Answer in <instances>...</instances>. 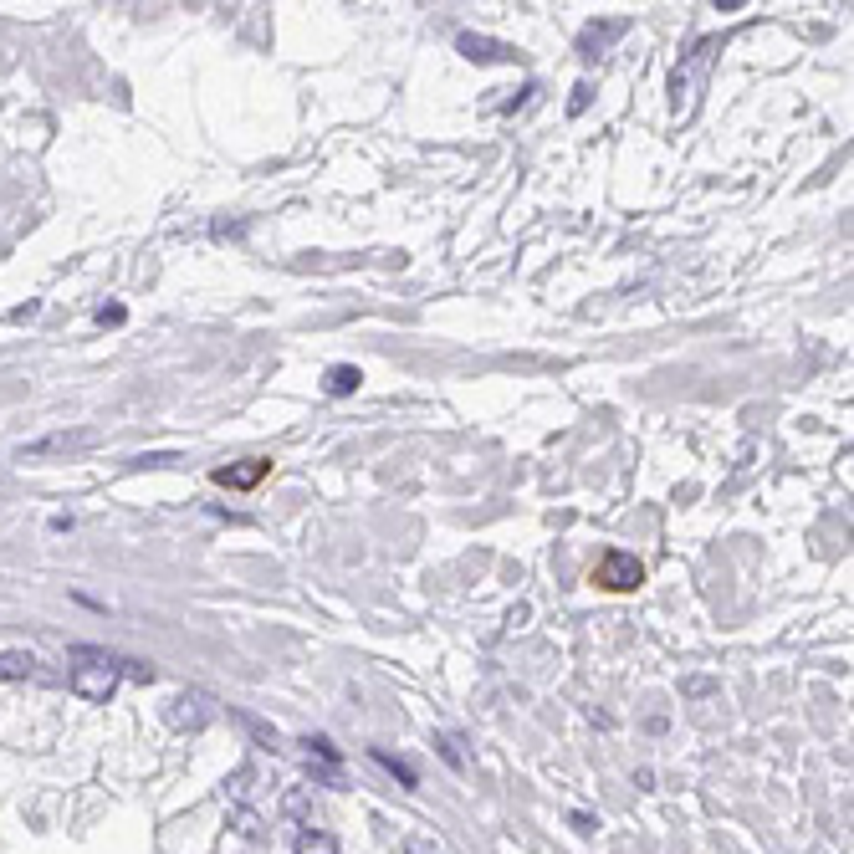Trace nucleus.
Returning a JSON list of instances; mask_svg holds the SVG:
<instances>
[{"instance_id":"obj_17","label":"nucleus","mask_w":854,"mask_h":854,"mask_svg":"<svg viewBox=\"0 0 854 854\" xmlns=\"http://www.w3.org/2000/svg\"><path fill=\"white\" fill-rule=\"evenodd\" d=\"M404 854H440V844H435V839H420V834H415L410 844H404Z\"/></svg>"},{"instance_id":"obj_6","label":"nucleus","mask_w":854,"mask_h":854,"mask_svg":"<svg viewBox=\"0 0 854 854\" xmlns=\"http://www.w3.org/2000/svg\"><path fill=\"white\" fill-rule=\"evenodd\" d=\"M266 471H272V461H261V456H256V461H241V466H220V471H215V481H220V486H231V491H251L256 481H266Z\"/></svg>"},{"instance_id":"obj_4","label":"nucleus","mask_w":854,"mask_h":854,"mask_svg":"<svg viewBox=\"0 0 854 854\" xmlns=\"http://www.w3.org/2000/svg\"><path fill=\"white\" fill-rule=\"evenodd\" d=\"M711 52H716V41H701V47L691 52V62L676 67V82H670V93H676V113H691V87H696V77L706 72Z\"/></svg>"},{"instance_id":"obj_19","label":"nucleus","mask_w":854,"mask_h":854,"mask_svg":"<svg viewBox=\"0 0 854 854\" xmlns=\"http://www.w3.org/2000/svg\"><path fill=\"white\" fill-rule=\"evenodd\" d=\"M527 619H532V609H527V604H517V609L507 614V624H512V629H517V624H527Z\"/></svg>"},{"instance_id":"obj_14","label":"nucleus","mask_w":854,"mask_h":854,"mask_svg":"<svg viewBox=\"0 0 854 854\" xmlns=\"http://www.w3.org/2000/svg\"><path fill=\"white\" fill-rule=\"evenodd\" d=\"M236 824H241V834H246V839H261V819H256V814H246V808H241Z\"/></svg>"},{"instance_id":"obj_1","label":"nucleus","mask_w":854,"mask_h":854,"mask_svg":"<svg viewBox=\"0 0 854 854\" xmlns=\"http://www.w3.org/2000/svg\"><path fill=\"white\" fill-rule=\"evenodd\" d=\"M118 660L113 655H103V650H77V670H72V691L82 696V701H108L113 696V686H118Z\"/></svg>"},{"instance_id":"obj_3","label":"nucleus","mask_w":854,"mask_h":854,"mask_svg":"<svg viewBox=\"0 0 854 854\" xmlns=\"http://www.w3.org/2000/svg\"><path fill=\"white\" fill-rule=\"evenodd\" d=\"M98 430H57V435H41L31 445H21V461H52V456H77V451H93Z\"/></svg>"},{"instance_id":"obj_11","label":"nucleus","mask_w":854,"mask_h":854,"mask_svg":"<svg viewBox=\"0 0 854 854\" xmlns=\"http://www.w3.org/2000/svg\"><path fill=\"white\" fill-rule=\"evenodd\" d=\"M292 854H338V844H333V834H323V829H302Z\"/></svg>"},{"instance_id":"obj_13","label":"nucleus","mask_w":854,"mask_h":854,"mask_svg":"<svg viewBox=\"0 0 854 854\" xmlns=\"http://www.w3.org/2000/svg\"><path fill=\"white\" fill-rule=\"evenodd\" d=\"M440 752H445V762H451V768H466V757H461V737L445 732V737H440Z\"/></svg>"},{"instance_id":"obj_15","label":"nucleus","mask_w":854,"mask_h":854,"mask_svg":"<svg viewBox=\"0 0 854 854\" xmlns=\"http://www.w3.org/2000/svg\"><path fill=\"white\" fill-rule=\"evenodd\" d=\"M589 93H594V87H589V82H578V87H573V103H568V113H583V108H589Z\"/></svg>"},{"instance_id":"obj_5","label":"nucleus","mask_w":854,"mask_h":854,"mask_svg":"<svg viewBox=\"0 0 854 854\" xmlns=\"http://www.w3.org/2000/svg\"><path fill=\"white\" fill-rule=\"evenodd\" d=\"M164 722L179 727V732H185V727H205V722H210V701H205L200 691H179V696L169 701V711H164Z\"/></svg>"},{"instance_id":"obj_7","label":"nucleus","mask_w":854,"mask_h":854,"mask_svg":"<svg viewBox=\"0 0 854 854\" xmlns=\"http://www.w3.org/2000/svg\"><path fill=\"white\" fill-rule=\"evenodd\" d=\"M461 57H471V62H502V57H512V47H502V41H491V36L466 31V36H461Z\"/></svg>"},{"instance_id":"obj_2","label":"nucleus","mask_w":854,"mask_h":854,"mask_svg":"<svg viewBox=\"0 0 854 854\" xmlns=\"http://www.w3.org/2000/svg\"><path fill=\"white\" fill-rule=\"evenodd\" d=\"M640 583H645V568L635 553H604L594 568V589H604V594H629Z\"/></svg>"},{"instance_id":"obj_16","label":"nucleus","mask_w":854,"mask_h":854,"mask_svg":"<svg viewBox=\"0 0 854 854\" xmlns=\"http://www.w3.org/2000/svg\"><path fill=\"white\" fill-rule=\"evenodd\" d=\"M302 747H307V752H318V757H328V762H338V752L328 747V737H307Z\"/></svg>"},{"instance_id":"obj_18","label":"nucleus","mask_w":854,"mask_h":854,"mask_svg":"<svg viewBox=\"0 0 854 854\" xmlns=\"http://www.w3.org/2000/svg\"><path fill=\"white\" fill-rule=\"evenodd\" d=\"M98 323H103V328H113V323H123V307H103V312H98Z\"/></svg>"},{"instance_id":"obj_10","label":"nucleus","mask_w":854,"mask_h":854,"mask_svg":"<svg viewBox=\"0 0 854 854\" xmlns=\"http://www.w3.org/2000/svg\"><path fill=\"white\" fill-rule=\"evenodd\" d=\"M614 36H624V21H604V26H589L583 31V57H599Z\"/></svg>"},{"instance_id":"obj_9","label":"nucleus","mask_w":854,"mask_h":854,"mask_svg":"<svg viewBox=\"0 0 854 854\" xmlns=\"http://www.w3.org/2000/svg\"><path fill=\"white\" fill-rule=\"evenodd\" d=\"M358 384H364V374H358L353 364H333V369H328V379H323V389H328L333 399H343V394H353Z\"/></svg>"},{"instance_id":"obj_12","label":"nucleus","mask_w":854,"mask_h":854,"mask_svg":"<svg viewBox=\"0 0 854 854\" xmlns=\"http://www.w3.org/2000/svg\"><path fill=\"white\" fill-rule=\"evenodd\" d=\"M374 762H379V768H389L404 788H415V768H410V762H399L394 752H384V747H374Z\"/></svg>"},{"instance_id":"obj_8","label":"nucleus","mask_w":854,"mask_h":854,"mask_svg":"<svg viewBox=\"0 0 854 854\" xmlns=\"http://www.w3.org/2000/svg\"><path fill=\"white\" fill-rule=\"evenodd\" d=\"M36 670V655H26V650H0V686L6 681H26Z\"/></svg>"}]
</instances>
